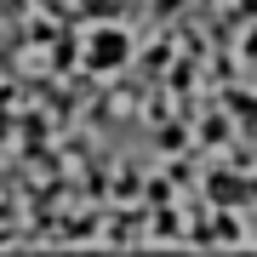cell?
<instances>
[{"mask_svg": "<svg viewBox=\"0 0 257 257\" xmlns=\"http://www.w3.org/2000/svg\"><path fill=\"white\" fill-rule=\"evenodd\" d=\"M132 57V35L126 29H97V35H86V69H97V74H109V69H120Z\"/></svg>", "mask_w": 257, "mask_h": 257, "instance_id": "obj_1", "label": "cell"}, {"mask_svg": "<svg viewBox=\"0 0 257 257\" xmlns=\"http://www.w3.org/2000/svg\"><path fill=\"white\" fill-rule=\"evenodd\" d=\"M234 12H240V18H251V23H257V0H234Z\"/></svg>", "mask_w": 257, "mask_h": 257, "instance_id": "obj_2", "label": "cell"}, {"mask_svg": "<svg viewBox=\"0 0 257 257\" xmlns=\"http://www.w3.org/2000/svg\"><path fill=\"white\" fill-rule=\"evenodd\" d=\"M251 240H257V223H251Z\"/></svg>", "mask_w": 257, "mask_h": 257, "instance_id": "obj_3", "label": "cell"}]
</instances>
